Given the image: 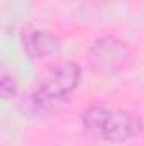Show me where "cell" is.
Listing matches in <instances>:
<instances>
[{"label": "cell", "instance_id": "obj_1", "mask_svg": "<svg viewBox=\"0 0 144 146\" xmlns=\"http://www.w3.org/2000/svg\"><path fill=\"white\" fill-rule=\"evenodd\" d=\"M83 131L98 141L122 145L137 139L144 131V122L134 112L108 106H90L81 114Z\"/></svg>", "mask_w": 144, "mask_h": 146}, {"label": "cell", "instance_id": "obj_2", "mask_svg": "<svg viewBox=\"0 0 144 146\" xmlns=\"http://www.w3.org/2000/svg\"><path fill=\"white\" fill-rule=\"evenodd\" d=\"M81 78V68L75 61H59L51 66L42 82L29 95L26 106L31 114H48L56 110L76 90Z\"/></svg>", "mask_w": 144, "mask_h": 146}, {"label": "cell", "instance_id": "obj_3", "mask_svg": "<svg viewBox=\"0 0 144 146\" xmlns=\"http://www.w3.org/2000/svg\"><path fill=\"white\" fill-rule=\"evenodd\" d=\"M87 63L97 75L115 76L127 72L136 63V51L127 41L114 34H104L90 44Z\"/></svg>", "mask_w": 144, "mask_h": 146}, {"label": "cell", "instance_id": "obj_4", "mask_svg": "<svg viewBox=\"0 0 144 146\" xmlns=\"http://www.w3.org/2000/svg\"><path fill=\"white\" fill-rule=\"evenodd\" d=\"M20 42L24 53L32 60L51 56L59 49V37L48 29L27 27L20 34Z\"/></svg>", "mask_w": 144, "mask_h": 146}, {"label": "cell", "instance_id": "obj_5", "mask_svg": "<svg viewBox=\"0 0 144 146\" xmlns=\"http://www.w3.org/2000/svg\"><path fill=\"white\" fill-rule=\"evenodd\" d=\"M0 94H2V99H5V100L15 97V94H17V82L9 73H2V78H0Z\"/></svg>", "mask_w": 144, "mask_h": 146}]
</instances>
